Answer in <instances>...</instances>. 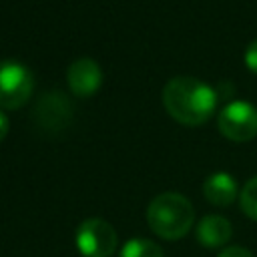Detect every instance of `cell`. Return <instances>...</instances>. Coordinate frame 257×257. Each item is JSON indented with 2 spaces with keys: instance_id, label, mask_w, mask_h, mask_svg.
<instances>
[{
  "instance_id": "3",
  "label": "cell",
  "mask_w": 257,
  "mask_h": 257,
  "mask_svg": "<svg viewBox=\"0 0 257 257\" xmlns=\"http://www.w3.org/2000/svg\"><path fill=\"white\" fill-rule=\"evenodd\" d=\"M34 90V74L20 60H0V108L16 110L28 102Z\"/></svg>"
},
{
  "instance_id": "13",
  "label": "cell",
  "mask_w": 257,
  "mask_h": 257,
  "mask_svg": "<svg viewBox=\"0 0 257 257\" xmlns=\"http://www.w3.org/2000/svg\"><path fill=\"white\" fill-rule=\"evenodd\" d=\"M217 257H253L249 249L245 247H239V245H233V247H225L217 253Z\"/></svg>"
},
{
  "instance_id": "9",
  "label": "cell",
  "mask_w": 257,
  "mask_h": 257,
  "mask_svg": "<svg viewBox=\"0 0 257 257\" xmlns=\"http://www.w3.org/2000/svg\"><path fill=\"white\" fill-rule=\"evenodd\" d=\"M203 195L211 205L229 207L237 197V181L225 171L213 173L203 183Z\"/></svg>"
},
{
  "instance_id": "2",
  "label": "cell",
  "mask_w": 257,
  "mask_h": 257,
  "mask_svg": "<svg viewBox=\"0 0 257 257\" xmlns=\"http://www.w3.org/2000/svg\"><path fill=\"white\" fill-rule=\"evenodd\" d=\"M147 223L155 235L177 241L191 231L195 209L191 201L179 193H161L147 207Z\"/></svg>"
},
{
  "instance_id": "4",
  "label": "cell",
  "mask_w": 257,
  "mask_h": 257,
  "mask_svg": "<svg viewBox=\"0 0 257 257\" xmlns=\"http://www.w3.org/2000/svg\"><path fill=\"white\" fill-rule=\"evenodd\" d=\"M74 243L82 257H110L116 249L118 237L108 221L100 217H88L78 225Z\"/></svg>"
},
{
  "instance_id": "10",
  "label": "cell",
  "mask_w": 257,
  "mask_h": 257,
  "mask_svg": "<svg viewBox=\"0 0 257 257\" xmlns=\"http://www.w3.org/2000/svg\"><path fill=\"white\" fill-rule=\"evenodd\" d=\"M118 257H165V253L155 241L137 237V239H128L122 245Z\"/></svg>"
},
{
  "instance_id": "14",
  "label": "cell",
  "mask_w": 257,
  "mask_h": 257,
  "mask_svg": "<svg viewBox=\"0 0 257 257\" xmlns=\"http://www.w3.org/2000/svg\"><path fill=\"white\" fill-rule=\"evenodd\" d=\"M8 131H10V122H8L6 114L0 110V141H4V137L8 135Z\"/></svg>"
},
{
  "instance_id": "5",
  "label": "cell",
  "mask_w": 257,
  "mask_h": 257,
  "mask_svg": "<svg viewBox=\"0 0 257 257\" xmlns=\"http://www.w3.org/2000/svg\"><path fill=\"white\" fill-rule=\"evenodd\" d=\"M72 104L60 90H46L32 108V122L38 131L48 135L62 133L72 120Z\"/></svg>"
},
{
  "instance_id": "11",
  "label": "cell",
  "mask_w": 257,
  "mask_h": 257,
  "mask_svg": "<svg viewBox=\"0 0 257 257\" xmlns=\"http://www.w3.org/2000/svg\"><path fill=\"white\" fill-rule=\"evenodd\" d=\"M239 203H241V211L247 217H251L253 221H257V175L253 179H249L245 183V187L241 189Z\"/></svg>"
},
{
  "instance_id": "12",
  "label": "cell",
  "mask_w": 257,
  "mask_h": 257,
  "mask_svg": "<svg viewBox=\"0 0 257 257\" xmlns=\"http://www.w3.org/2000/svg\"><path fill=\"white\" fill-rule=\"evenodd\" d=\"M245 66L253 74H257V38L245 48Z\"/></svg>"
},
{
  "instance_id": "8",
  "label": "cell",
  "mask_w": 257,
  "mask_h": 257,
  "mask_svg": "<svg viewBox=\"0 0 257 257\" xmlns=\"http://www.w3.org/2000/svg\"><path fill=\"white\" fill-rule=\"evenodd\" d=\"M231 233H233L231 223L221 215H205L195 229L197 241L209 249L223 247L231 239Z\"/></svg>"
},
{
  "instance_id": "7",
  "label": "cell",
  "mask_w": 257,
  "mask_h": 257,
  "mask_svg": "<svg viewBox=\"0 0 257 257\" xmlns=\"http://www.w3.org/2000/svg\"><path fill=\"white\" fill-rule=\"evenodd\" d=\"M66 84L70 92L80 98L92 96L102 84V70L98 62L88 56L76 58L66 70Z\"/></svg>"
},
{
  "instance_id": "1",
  "label": "cell",
  "mask_w": 257,
  "mask_h": 257,
  "mask_svg": "<svg viewBox=\"0 0 257 257\" xmlns=\"http://www.w3.org/2000/svg\"><path fill=\"white\" fill-rule=\"evenodd\" d=\"M217 92L211 84L193 76H175L163 88L165 110L181 124L199 126L217 110Z\"/></svg>"
},
{
  "instance_id": "6",
  "label": "cell",
  "mask_w": 257,
  "mask_h": 257,
  "mask_svg": "<svg viewBox=\"0 0 257 257\" xmlns=\"http://www.w3.org/2000/svg\"><path fill=\"white\" fill-rule=\"evenodd\" d=\"M219 133L235 143H247L257 137V108L247 100H231L217 116Z\"/></svg>"
}]
</instances>
